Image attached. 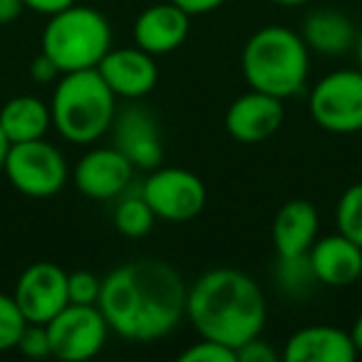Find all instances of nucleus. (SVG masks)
Segmentation results:
<instances>
[{
  "label": "nucleus",
  "instance_id": "36",
  "mask_svg": "<svg viewBox=\"0 0 362 362\" xmlns=\"http://www.w3.org/2000/svg\"><path fill=\"white\" fill-rule=\"evenodd\" d=\"M355 50H357V62H360V70H362V28H360V33H357Z\"/></svg>",
  "mask_w": 362,
  "mask_h": 362
},
{
  "label": "nucleus",
  "instance_id": "24",
  "mask_svg": "<svg viewBox=\"0 0 362 362\" xmlns=\"http://www.w3.org/2000/svg\"><path fill=\"white\" fill-rule=\"evenodd\" d=\"M28 320L18 308L16 298L0 293V352L16 350Z\"/></svg>",
  "mask_w": 362,
  "mask_h": 362
},
{
  "label": "nucleus",
  "instance_id": "15",
  "mask_svg": "<svg viewBox=\"0 0 362 362\" xmlns=\"http://www.w3.org/2000/svg\"><path fill=\"white\" fill-rule=\"evenodd\" d=\"M189 30H192V16L174 6L171 0H166V3H154L144 8L136 16L132 37L136 47L156 57L179 50L187 42Z\"/></svg>",
  "mask_w": 362,
  "mask_h": 362
},
{
  "label": "nucleus",
  "instance_id": "35",
  "mask_svg": "<svg viewBox=\"0 0 362 362\" xmlns=\"http://www.w3.org/2000/svg\"><path fill=\"white\" fill-rule=\"evenodd\" d=\"M276 6H283V8H300V6H308L310 0H271Z\"/></svg>",
  "mask_w": 362,
  "mask_h": 362
},
{
  "label": "nucleus",
  "instance_id": "38",
  "mask_svg": "<svg viewBox=\"0 0 362 362\" xmlns=\"http://www.w3.org/2000/svg\"><path fill=\"white\" fill-rule=\"evenodd\" d=\"M360 281H362V276H360Z\"/></svg>",
  "mask_w": 362,
  "mask_h": 362
},
{
  "label": "nucleus",
  "instance_id": "37",
  "mask_svg": "<svg viewBox=\"0 0 362 362\" xmlns=\"http://www.w3.org/2000/svg\"><path fill=\"white\" fill-rule=\"evenodd\" d=\"M100 3H105V0H100Z\"/></svg>",
  "mask_w": 362,
  "mask_h": 362
},
{
  "label": "nucleus",
  "instance_id": "28",
  "mask_svg": "<svg viewBox=\"0 0 362 362\" xmlns=\"http://www.w3.org/2000/svg\"><path fill=\"white\" fill-rule=\"evenodd\" d=\"M238 362H276L278 352L271 347V342H266L261 335L251 337L248 342H243L236 350Z\"/></svg>",
  "mask_w": 362,
  "mask_h": 362
},
{
  "label": "nucleus",
  "instance_id": "22",
  "mask_svg": "<svg viewBox=\"0 0 362 362\" xmlns=\"http://www.w3.org/2000/svg\"><path fill=\"white\" fill-rule=\"evenodd\" d=\"M317 283L315 273H313L310 258L305 256H291L283 258L278 256L276 263V286L286 293L288 298H305Z\"/></svg>",
  "mask_w": 362,
  "mask_h": 362
},
{
  "label": "nucleus",
  "instance_id": "30",
  "mask_svg": "<svg viewBox=\"0 0 362 362\" xmlns=\"http://www.w3.org/2000/svg\"><path fill=\"white\" fill-rule=\"evenodd\" d=\"M174 6H179L181 11H187L189 16H206V13H214L218 8H223L228 0H171Z\"/></svg>",
  "mask_w": 362,
  "mask_h": 362
},
{
  "label": "nucleus",
  "instance_id": "34",
  "mask_svg": "<svg viewBox=\"0 0 362 362\" xmlns=\"http://www.w3.org/2000/svg\"><path fill=\"white\" fill-rule=\"evenodd\" d=\"M8 149H11V141H8L6 132H3V127H0V171H3V166H6Z\"/></svg>",
  "mask_w": 362,
  "mask_h": 362
},
{
  "label": "nucleus",
  "instance_id": "18",
  "mask_svg": "<svg viewBox=\"0 0 362 362\" xmlns=\"http://www.w3.org/2000/svg\"><path fill=\"white\" fill-rule=\"evenodd\" d=\"M320 236V216L308 199H291L278 209L271 226L276 256H305Z\"/></svg>",
  "mask_w": 362,
  "mask_h": 362
},
{
  "label": "nucleus",
  "instance_id": "17",
  "mask_svg": "<svg viewBox=\"0 0 362 362\" xmlns=\"http://www.w3.org/2000/svg\"><path fill=\"white\" fill-rule=\"evenodd\" d=\"M360 355L350 332L335 325H308L286 342V362H352Z\"/></svg>",
  "mask_w": 362,
  "mask_h": 362
},
{
  "label": "nucleus",
  "instance_id": "16",
  "mask_svg": "<svg viewBox=\"0 0 362 362\" xmlns=\"http://www.w3.org/2000/svg\"><path fill=\"white\" fill-rule=\"evenodd\" d=\"M317 283L327 288H347L362 276V248L340 231L330 236H317L308 251Z\"/></svg>",
  "mask_w": 362,
  "mask_h": 362
},
{
  "label": "nucleus",
  "instance_id": "4",
  "mask_svg": "<svg viewBox=\"0 0 362 362\" xmlns=\"http://www.w3.org/2000/svg\"><path fill=\"white\" fill-rule=\"evenodd\" d=\"M52 129L70 144H95L110 132L117 97L100 70H77L57 77L50 100Z\"/></svg>",
  "mask_w": 362,
  "mask_h": 362
},
{
  "label": "nucleus",
  "instance_id": "8",
  "mask_svg": "<svg viewBox=\"0 0 362 362\" xmlns=\"http://www.w3.org/2000/svg\"><path fill=\"white\" fill-rule=\"evenodd\" d=\"M141 197L169 223H184L197 218L206 206V184L194 171L181 166H156L141 184Z\"/></svg>",
  "mask_w": 362,
  "mask_h": 362
},
{
  "label": "nucleus",
  "instance_id": "7",
  "mask_svg": "<svg viewBox=\"0 0 362 362\" xmlns=\"http://www.w3.org/2000/svg\"><path fill=\"white\" fill-rule=\"evenodd\" d=\"M308 110L320 129L330 134L362 132V70H335L313 85Z\"/></svg>",
  "mask_w": 362,
  "mask_h": 362
},
{
  "label": "nucleus",
  "instance_id": "12",
  "mask_svg": "<svg viewBox=\"0 0 362 362\" xmlns=\"http://www.w3.org/2000/svg\"><path fill=\"white\" fill-rule=\"evenodd\" d=\"M112 146L122 151L132 161L134 169L151 171L164 161V144H161L159 122L146 107L127 105L115 115L110 127Z\"/></svg>",
  "mask_w": 362,
  "mask_h": 362
},
{
  "label": "nucleus",
  "instance_id": "19",
  "mask_svg": "<svg viewBox=\"0 0 362 362\" xmlns=\"http://www.w3.org/2000/svg\"><path fill=\"white\" fill-rule=\"evenodd\" d=\"M300 35L313 52L335 57L345 55V52H350L355 47L357 28L345 13L320 8V11H313L310 16H305Z\"/></svg>",
  "mask_w": 362,
  "mask_h": 362
},
{
  "label": "nucleus",
  "instance_id": "2",
  "mask_svg": "<svg viewBox=\"0 0 362 362\" xmlns=\"http://www.w3.org/2000/svg\"><path fill=\"white\" fill-rule=\"evenodd\" d=\"M266 296L248 273L214 268L197 278L187 296V317L202 337L238 347L266 327Z\"/></svg>",
  "mask_w": 362,
  "mask_h": 362
},
{
  "label": "nucleus",
  "instance_id": "5",
  "mask_svg": "<svg viewBox=\"0 0 362 362\" xmlns=\"http://www.w3.org/2000/svg\"><path fill=\"white\" fill-rule=\"evenodd\" d=\"M42 55L60 70H92L112 50V25L97 8L75 6L47 18L42 28Z\"/></svg>",
  "mask_w": 362,
  "mask_h": 362
},
{
  "label": "nucleus",
  "instance_id": "6",
  "mask_svg": "<svg viewBox=\"0 0 362 362\" xmlns=\"http://www.w3.org/2000/svg\"><path fill=\"white\" fill-rule=\"evenodd\" d=\"M3 174L23 197L50 199L65 189L70 179V166L65 154L42 136V139L11 144Z\"/></svg>",
  "mask_w": 362,
  "mask_h": 362
},
{
  "label": "nucleus",
  "instance_id": "11",
  "mask_svg": "<svg viewBox=\"0 0 362 362\" xmlns=\"http://www.w3.org/2000/svg\"><path fill=\"white\" fill-rule=\"evenodd\" d=\"M70 176L82 197L110 202L129 192L134 166L117 146H95L77 159Z\"/></svg>",
  "mask_w": 362,
  "mask_h": 362
},
{
  "label": "nucleus",
  "instance_id": "25",
  "mask_svg": "<svg viewBox=\"0 0 362 362\" xmlns=\"http://www.w3.org/2000/svg\"><path fill=\"white\" fill-rule=\"evenodd\" d=\"M179 360L181 362H238V355L233 347L223 345V342L202 337V340L192 342L187 350L181 352Z\"/></svg>",
  "mask_w": 362,
  "mask_h": 362
},
{
  "label": "nucleus",
  "instance_id": "26",
  "mask_svg": "<svg viewBox=\"0 0 362 362\" xmlns=\"http://www.w3.org/2000/svg\"><path fill=\"white\" fill-rule=\"evenodd\" d=\"M102 293V281L90 271H75L67 276V298L77 305H97Z\"/></svg>",
  "mask_w": 362,
  "mask_h": 362
},
{
  "label": "nucleus",
  "instance_id": "3",
  "mask_svg": "<svg viewBox=\"0 0 362 362\" xmlns=\"http://www.w3.org/2000/svg\"><path fill=\"white\" fill-rule=\"evenodd\" d=\"M241 70L251 90L288 100L305 90L310 75V47L300 33L283 25H263L246 40Z\"/></svg>",
  "mask_w": 362,
  "mask_h": 362
},
{
  "label": "nucleus",
  "instance_id": "20",
  "mask_svg": "<svg viewBox=\"0 0 362 362\" xmlns=\"http://www.w3.org/2000/svg\"><path fill=\"white\" fill-rule=\"evenodd\" d=\"M0 127H3L11 144L42 139L52 129L50 105L35 95L13 97L0 107Z\"/></svg>",
  "mask_w": 362,
  "mask_h": 362
},
{
  "label": "nucleus",
  "instance_id": "33",
  "mask_svg": "<svg viewBox=\"0 0 362 362\" xmlns=\"http://www.w3.org/2000/svg\"><path fill=\"white\" fill-rule=\"evenodd\" d=\"M350 337H352V342H355L357 352H362V313H360V315H357V320L352 322Z\"/></svg>",
  "mask_w": 362,
  "mask_h": 362
},
{
  "label": "nucleus",
  "instance_id": "23",
  "mask_svg": "<svg viewBox=\"0 0 362 362\" xmlns=\"http://www.w3.org/2000/svg\"><path fill=\"white\" fill-rule=\"evenodd\" d=\"M335 226L342 236H347L362 248V181L350 184L340 194L335 206Z\"/></svg>",
  "mask_w": 362,
  "mask_h": 362
},
{
  "label": "nucleus",
  "instance_id": "21",
  "mask_svg": "<svg viewBox=\"0 0 362 362\" xmlns=\"http://www.w3.org/2000/svg\"><path fill=\"white\" fill-rule=\"evenodd\" d=\"M156 214L139 194H122L119 204L115 209V228L127 238H141L154 228Z\"/></svg>",
  "mask_w": 362,
  "mask_h": 362
},
{
  "label": "nucleus",
  "instance_id": "27",
  "mask_svg": "<svg viewBox=\"0 0 362 362\" xmlns=\"http://www.w3.org/2000/svg\"><path fill=\"white\" fill-rule=\"evenodd\" d=\"M16 350H21L23 355L30 357V360H42V357H52L50 355V340H47L45 325H37V322H28Z\"/></svg>",
  "mask_w": 362,
  "mask_h": 362
},
{
  "label": "nucleus",
  "instance_id": "31",
  "mask_svg": "<svg viewBox=\"0 0 362 362\" xmlns=\"http://www.w3.org/2000/svg\"><path fill=\"white\" fill-rule=\"evenodd\" d=\"M30 72H33V80H37V82H52V80H57V77H60V70H57V67L52 65V62L47 60L42 52H40V57H35Z\"/></svg>",
  "mask_w": 362,
  "mask_h": 362
},
{
  "label": "nucleus",
  "instance_id": "32",
  "mask_svg": "<svg viewBox=\"0 0 362 362\" xmlns=\"http://www.w3.org/2000/svg\"><path fill=\"white\" fill-rule=\"evenodd\" d=\"M23 11H25V3H23V0H0V25L16 23Z\"/></svg>",
  "mask_w": 362,
  "mask_h": 362
},
{
  "label": "nucleus",
  "instance_id": "14",
  "mask_svg": "<svg viewBox=\"0 0 362 362\" xmlns=\"http://www.w3.org/2000/svg\"><path fill=\"white\" fill-rule=\"evenodd\" d=\"M283 117H286L283 100L251 90L228 105L226 132L241 144H258L281 129Z\"/></svg>",
  "mask_w": 362,
  "mask_h": 362
},
{
  "label": "nucleus",
  "instance_id": "9",
  "mask_svg": "<svg viewBox=\"0 0 362 362\" xmlns=\"http://www.w3.org/2000/svg\"><path fill=\"white\" fill-rule=\"evenodd\" d=\"M50 355L62 362H85L100 355L110 337V325L97 305L67 303L45 325Z\"/></svg>",
  "mask_w": 362,
  "mask_h": 362
},
{
  "label": "nucleus",
  "instance_id": "29",
  "mask_svg": "<svg viewBox=\"0 0 362 362\" xmlns=\"http://www.w3.org/2000/svg\"><path fill=\"white\" fill-rule=\"evenodd\" d=\"M23 3H25L28 11L37 13V16L50 18V16H57V13H62L65 8L75 6L77 0H23Z\"/></svg>",
  "mask_w": 362,
  "mask_h": 362
},
{
  "label": "nucleus",
  "instance_id": "13",
  "mask_svg": "<svg viewBox=\"0 0 362 362\" xmlns=\"http://www.w3.org/2000/svg\"><path fill=\"white\" fill-rule=\"evenodd\" d=\"M102 80L110 85L115 97L122 100H141L146 97L159 82V65L154 55L136 45L129 47H112L102 62L97 65Z\"/></svg>",
  "mask_w": 362,
  "mask_h": 362
},
{
  "label": "nucleus",
  "instance_id": "10",
  "mask_svg": "<svg viewBox=\"0 0 362 362\" xmlns=\"http://www.w3.org/2000/svg\"><path fill=\"white\" fill-rule=\"evenodd\" d=\"M67 276L70 273L62 271V266L50 261L30 263L21 273L13 298H16L18 308H21L28 322L47 325L70 303V298H67Z\"/></svg>",
  "mask_w": 362,
  "mask_h": 362
},
{
  "label": "nucleus",
  "instance_id": "1",
  "mask_svg": "<svg viewBox=\"0 0 362 362\" xmlns=\"http://www.w3.org/2000/svg\"><path fill=\"white\" fill-rule=\"evenodd\" d=\"M189 288L174 266L139 258L117 266L102 278L97 308L112 332L132 342L166 337L187 317Z\"/></svg>",
  "mask_w": 362,
  "mask_h": 362
}]
</instances>
